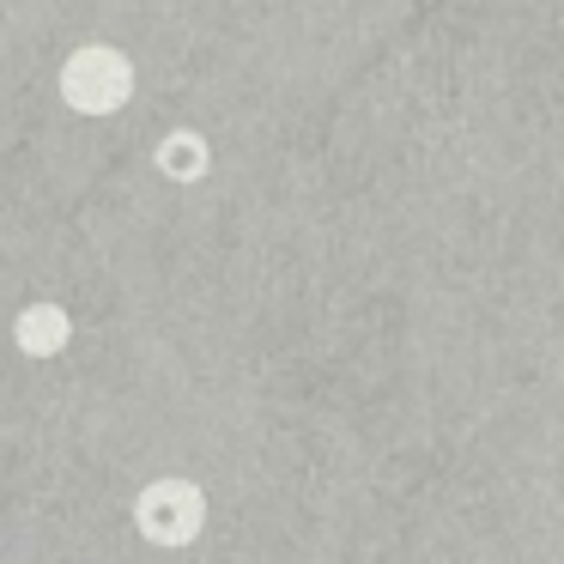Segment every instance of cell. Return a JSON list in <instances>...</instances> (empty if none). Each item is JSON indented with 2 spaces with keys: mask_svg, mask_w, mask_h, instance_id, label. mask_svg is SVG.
<instances>
[{
  "mask_svg": "<svg viewBox=\"0 0 564 564\" xmlns=\"http://www.w3.org/2000/svg\"><path fill=\"white\" fill-rule=\"evenodd\" d=\"M140 528H147L159 546H183L200 528V491L183 479H159V486L140 498Z\"/></svg>",
  "mask_w": 564,
  "mask_h": 564,
  "instance_id": "cell-1",
  "label": "cell"
},
{
  "mask_svg": "<svg viewBox=\"0 0 564 564\" xmlns=\"http://www.w3.org/2000/svg\"><path fill=\"white\" fill-rule=\"evenodd\" d=\"M19 340H25V352H37V358H50L55 346L67 340V322L55 316V310H31L25 322H19Z\"/></svg>",
  "mask_w": 564,
  "mask_h": 564,
  "instance_id": "cell-2",
  "label": "cell"
}]
</instances>
